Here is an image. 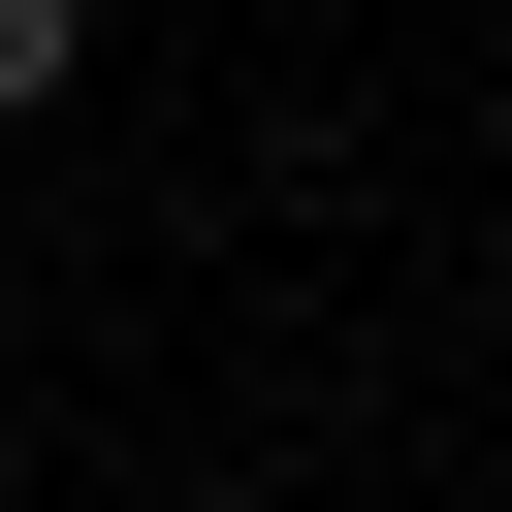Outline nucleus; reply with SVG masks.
I'll return each instance as SVG.
<instances>
[{"label": "nucleus", "instance_id": "1", "mask_svg": "<svg viewBox=\"0 0 512 512\" xmlns=\"http://www.w3.org/2000/svg\"><path fill=\"white\" fill-rule=\"evenodd\" d=\"M64 64H96V0H0V128H32V96H64Z\"/></svg>", "mask_w": 512, "mask_h": 512}]
</instances>
